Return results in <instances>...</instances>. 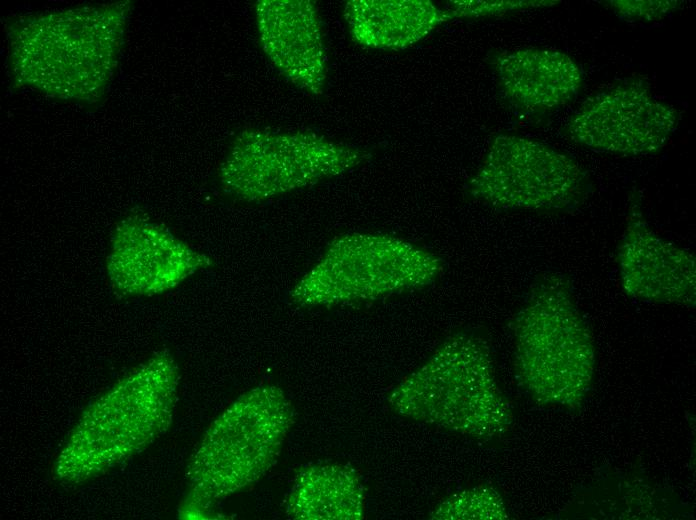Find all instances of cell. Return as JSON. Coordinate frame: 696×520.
I'll use <instances>...</instances> for the list:
<instances>
[{
    "mask_svg": "<svg viewBox=\"0 0 696 520\" xmlns=\"http://www.w3.org/2000/svg\"><path fill=\"white\" fill-rule=\"evenodd\" d=\"M179 373L167 352L155 354L82 413L53 466L62 484H79L139 453L172 422Z\"/></svg>",
    "mask_w": 696,
    "mask_h": 520,
    "instance_id": "cell-1",
    "label": "cell"
},
{
    "mask_svg": "<svg viewBox=\"0 0 696 520\" xmlns=\"http://www.w3.org/2000/svg\"><path fill=\"white\" fill-rule=\"evenodd\" d=\"M126 11L114 4L17 21L9 36L15 77L59 97L99 96L116 64Z\"/></svg>",
    "mask_w": 696,
    "mask_h": 520,
    "instance_id": "cell-2",
    "label": "cell"
},
{
    "mask_svg": "<svg viewBox=\"0 0 696 520\" xmlns=\"http://www.w3.org/2000/svg\"><path fill=\"white\" fill-rule=\"evenodd\" d=\"M513 331L517 370L531 395L547 405H581L594 377L595 345L569 277L540 275Z\"/></svg>",
    "mask_w": 696,
    "mask_h": 520,
    "instance_id": "cell-3",
    "label": "cell"
},
{
    "mask_svg": "<svg viewBox=\"0 0 696 520\" xmlns=\"http://www.w3.org/2000/svg\"><path fill=\"white\" fill-rule=\"evenodd\" d=\"M292 423L291 403L278 387H257L236 399L190 458L182 515H201L261 478L275 464Z\"/></svg>",
    "mask_w": 696,
    "mask_h": 520,
    "instance_id": "cell-4",
    "label": "cell"
},
{
    "mask_svg": "<svg viewBox=\"0 0 696 520\" xmlns=\"http://www.w3.org/2000/svg\"><path fill=\"white\" fill-rule=\"evenodd\" d=\"M592 190L587 171L569 154L528 137L495 136L469 181L476 199L496 208L569 213Z\"/></svg>",
    "mask_w": 696,
    "mask_h": 520,
    "instance_id": "cell-5",
    "label": "cell"
},
{
    "mask_svg": "<svg viewBox=\"0 0 696 520\" xmlns=\"http://www.w3.org/2000/svg\"><path fill=\"white\" fill-rule=\"evenodd\" d=\"M365 151L311 132L245 129L221 167L225 189L244 200H263L345 172Z\"/></svg>",
    "mask_w": 696,
    "mask_h": 520,
    "instance_id": "cell-6",
    "label": "cell"
},
{
    "mask_svg": "<svg viewBox=\"0 0 696 520\" xmlns=\"http://www.w3.org/2000/svg\"><path fill=\"white\" fill-rule=\"evenodd\" d=\"M679 112L655 97L643 79H626L587 98L565 131L586 148L618 156L654 154L666 146Z\"/></svg>",
    "mask_w": 696,
    "mask_h": 520,
    "instance_id": "cell-7",
    "label": "cell"
},
{
    "mask_svg": "<svg viewBox=\"0 0 696 520\" xmlns=\"http://www.w3.org/2000/svg\"><path fill=\"white\" fill-rule=\"evenodd\" d=\"M618 275L631 298L694 307L696 257L660 236L648 223L640 196L631 195L625 226L616 249Z\"/></svg>",
    "mask_w": 696,
    "mask_h": 520,
    "instance_id": "cell-8",
    "label": "cell"
},
{
    "mask_svg": "<svg viewBox=\"0 0 696 520\" xmlns=\"http://www.w3.org/2000/svg\"><path fill=\"white\" fill-rule=\"evenodd\" d=\"M107 272L125 295H154L176 286L204 259L148 218L133 214L114 231Z\"/></svg>",
    "mask_w": 696,
    "mask_h": 520,
    "instance_id": "cell-9",
    "label": "cell"
},
{
    "mask_svg": "<svg viewBox=\"0 0 696 520\" xmlns=\"http://www.w3.org/2000/svg\"><path fill=\"white\" fill-rule=\"evenodd\" d=\"M255 17L261 47L295 86L320 95L327 80V55L316 5L308 0H260Z\"/></svg>",
    "mask_w": 696,
    "mask_h": 520,
    "instance_id": "cell-10",
    "label": "cell"
},
{
    "mask_svg": "<svg viewBox=\"0 0 696 520\" xmlns=\"http://www.w3.org/2000/svg\"><path fill=\"white\" fill-rule=\"evenodd\" d=\"M491 63L503 97L522 113L556 111L570 104L583 86L580 65L559 50L503 51L495 54Z\"/></svg>",
    "mask_w": 696,
    "mask_h": 520,
    "instance_id": "cell-11",
    "label": "cell"
},
{
    "mask_svg": "<svg viewBox=\"0 0 696 520\" xmlns=\"http://www.w3.org/2000/svg\"><path fill=\"white\" fill-rule=\"evenodd\" d=\"M344 18L360 45L381 50L409 48L453 16L428 0H351Z\"/></svg>",
    "mask_w": 696,
    "mask_h": 520,
    "instance_id": "cell-12",
    "label": "cell"
},
{
    "mask_svg": "<svg viewBox=\"0 0 696 520\" xmlns=\"http://www.w3.org/2000/svg\"><path fill=\"white\" fill-rule=\"evenodd\" d=\"M363 496L356 475L341 466L316 465L301 471L287 501L293 519H359Z\"/></svg>",
    "mask_w": 696,
    "mask_h": 520,
    "instance_id": "cell-13",
    "label": "cell"
},
{
    "mask_svg": "<svg viewBox=\"0 0 696 520\" xmlns=\"http://www.w3.org/2000/svg\"><path fill=\"white\" fill-rule=\"evenodd\" d=\"M555 0H455L446 10L455 18L477 19L531 8L555 6Z\"/></svg>",
    "mask_w": 696,
    "mask_h": 520,
    "instance_id": "cell-14",
    "label": "cell"
},
{
    "mask_svg": "<svg viewBox=\"0 0 696 520\" xmlns=\"http://www.w3.org/2000/svg\"><path fill=\"white\" fill-rule=\"evenodd\" d=\"M608 3L620 19L632 22L660 20L683 5L682 1L676 0H612Z\"/></svg>",
    "mask_w": 696,
    "mask_h": 520,
    "instance_id": "cell-15",
    "label": "cell"
}]
</instances>
